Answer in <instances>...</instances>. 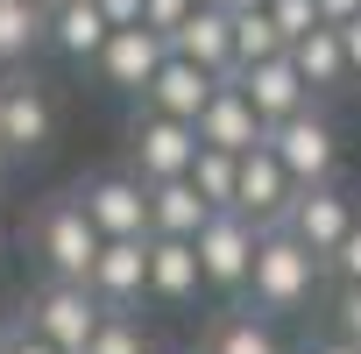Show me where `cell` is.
Masks as SVG:
<instances>
[{
  "label": "cell",
  "mask_w": 361,
  "mask_h": 354,
  "mask_svg": "<svg viewBox=\"0 0 361 354\" xmlns=\"http://www.w3.org/2000/svg\"><path fill=\"white\" fill-rule=\"evenodd\" d=\"M319 283H326L319 255H312L298 234L262 227L255 262H248V291H241V305H248V312H262V319H298V312H312Z\"/></svg>",
  "instance_id": "cell-1"
},
{
  "label": "cell",
  "mask_w": 361,
  "mask_h": 354,
  "mask_svg": "<svg viewBox=\"0 0 361 354\" xmlns=\"http://www.w3.org/2000/svg\"><path fill=\"white\" fill-rule=\"evenodd\" d=\"M29 255H36L43 276L85 283V269H92V255H99V227L85 220V206H78L71 192H64V199H43V206L29 213Z\"/></svg>",
  "instance_id": "cell-2"
},
{
  "label": "cell",
  "mask_w": 361,
  "mask_h": 354,
  "mask_svg": "<svg viewBox=\"0 0 361 354\" xmlns=\"http://www.w3.org/2000/svg\"><path fill=\"white\" fill-rule=\"evenodd\" d=\"M262 142H269V156L290 170V185H326V177H340V128H333V114H326L319 99L298 106L290 121H269Z\"/></svg>",
  "instance_id": "cell-3"
},
{
  "label": "cell",
  "mask_w": 361,
  "mask_h": 354,
  "mask_svg": "<svg viewBox=\"0 0 361 354\" xmlns=\"http://www.w3.org/2000/svg\"><path fill=\"white\" fill-rule=\"evenodd\" d=\"M0 142L15 149V163H36L57 149V99L36 71H0Z\"/></svg>",
  "instance_id": "cell-4"
},
{
  "label": "cell",
  "mask_w": 361,
  "mask_h": 354,
  "mask_svg": "<svg viewBox=\"0 0 361 354\" xmlns=\"http://www.w3.org/2000/svg\"><path fill=\"white\" fill-rule=\"evenodd\" d=\"M255 241H262V227L248 220V213H213L199 234H192V248H199V276H206V291H220L227 305H241V291H248V262H255Z\"/></svg>",
  "instance_id": "cell-5"
},
{
  "label": "cell",
  "mask_w": 361,
  "mask_h": 354,
  "mask_svg": "<svg viewBox=\"0 0 361 354\" xmlns=\"http://www.w3.org/2000/svg\"><path fill=\"white\" fill-rule=\"evenodd\" d=\"M22 319H29L57 354H85V340H92V326H99L106 312H99V298H92L85 283H71V276H43V283L29 291Z\"/></svg>",
  "instance_id": "cell-6"
},
{
  "label": "cell",
  "mask_w": 361,
  "mask_h": 354,
  "mask_svg": "<svg viewBox=\"0 0 361 354\" xmlns=\"http://www.w3.org/2000/svg\"><path fill=\"white\" fill-rule=\"evenodd\" d=\"M85 206V220L99 227V241H149V185L121 163V170H92L71 192Z\"/></svg>",
  "instance_id": "cell-7"
},
{
  "label": "cell",
  "mask_w": 361,
  "mask_h": 354,
  "mask_svg": "<svg viewBox=\"0 0 361 354\" xmlns=\"http://www.w3.org/2000/svg\"><path fill=\"white\" fill-rule=\"evenodd\" d=\"M199 156V128L192 121H170L156 106H135L128 121V170L142 177V185H163V177H185Z\"/></svg>",
  "instance_id": "cell-8"
},
{
  "label": "cell",
  "mask_w": 361,
  "mask_h": 354,
  "mask_svg": "<svg viewBox=\"0 0 361 354\" xmlns=\"http://www.w3.org/2000/svg\"><path fill=\"white\" fill-rule=\"evenodd\" d=\"M361 220V199L340 185V177H326V185H298L290 192V213H283V234H298L312 255H326L347 227Z\"/></svg>",
  "instance_id": "cell-9"
},
{
  "label": "cell",
  "mask_w": 361,
  "mask_h": 354,
  "mask_svg": "<svg viewBox=\"0 0 361 354\" xmlns=\"http://www.w3.org/2000/svg\"><path fill=\"white\" fill-rule=\"evenodd\" d=\"M85 291L99 298V312H142L149 305V241H99Z\"/></svg>",
  "instance_id": "cell-10"
},
{
  "label": "cell",
  "mask_w": 361,
  "mask_h": 354,
  "mask_svg": "<svg viewBox=\"0 0 361 354\" xmlns=\"http://www.w3.org/2000/svg\"><path fill=\"white\" fill-rule=\"evenodd\" d=\"M290 170L269 156V142H255L241 163H234V213H248L255 227H283V213H290Z\"/></svg>",
  "instance_id": "cell-11"
},
{
  "label": "cell",
  "mask_w": 361,
  "mask_h": 354,
  "mask_svg": "<svg viewBox=\"0 0 361 354\" xmlns=\"http://www.w3.org/2000/svg\"><path fill=\"white\" fill-rule=\"evenodd\" d=\"M163 57H170V43H163L156 29H142V22H135V29H106V43H99L92 71H99L114 92H135V99H142V85L156 78V64H163Z\"/></svg>",
  "instance_id": "cell-12"
},
{
  "label": "cell",
  "mask_w": 361,
  "mask_h": 354,
  "mask_svg": "<svg viewBox=\"0 0 361 354\" xmlns=\"http://www.w3.org/2000/svg\"><path fill=\"white\" fill-rule=\"evenodd\" d=\"M199 291H206L199 248L177 241V234H149V305H163V312H192Z\"/></svg>",
  "instance_id": "cell-13"
},
{
  "label": "cell",
  "mask_w": 361,
  "mask_h": 354,
  "mask_svg": "<svg viewBox=\"0 0 361 354\" xmlns=\"http://www.w3.org/2000/svg\"><path fill=\"white\" fill-rule=\"evenodd\" d=\"M234 85L248 92V106L262 114V128H269V121H290L298 106H312V85L298 78L290 50H276V57H262V64H241V71H234Z\"/></svg>",
  "instance_id": "cell-14"
},
{
  "label": "cell",
  "mask_w": 361,
  "mask_h": 354,
  "mask_svg": "<svg viewBox=\"0 0 361 354\" xmlns=\"http://www.w3.org/2000/svg\"><path fill=\"white\" fill-rule=\"evenodd\" d=\"M192 128H199V142H206V149H227V156H248V149L262 142V114L248 106V92H241L234 78H220V85H213V99L199 106V121H192Z\"/></svg>",
  "instance_id": "cell-15"
},
{
  "label": "cell",
  "mask_w": 361,
  "mask_h": 354,
  "mask_svg": "<svg viewBox=\"0 0 361 354\" xmlns=\"http://www.w3.org/2000/svg\"><path fill=\"white\" fill-rule=\"evenodd\" d=\"M213 85H220V78H213L206 64H192V57L170 50V57L156 64V78L142 85V106H156V114H170V121H199V106L213 99Z\"/></svg>",
  "instance_id": "cell-16"
},
{
  "label": "cell",
  "mask_w": 361,
  "mask_h": 354,
  "mask_svg": "<svg viewBox=\"0 0 361 354\" xmlns=\"http://www.w3.org/2000/svg\"><path fill=\"white\" fill-rule=\"evenodd\" d=\"M170 50L206 64L213 78H234V8H192L170 29Z\"/></svg>",
  "instance_id": "cell-17"
},
{
  "label": "cell",
  "mask_w": 361,
  "mask_h": 354,
  "mask_svg": "<svg viewBox=\"0 0 361 354\" xmlns=\"http://www.w3.org/2000/svg\"><path fill=\"white\" fill-rule=\"evenodd\" d=\"M106 15H99V0H50L43 8V43L57 50V57H71V64H92L99 57V43H106Z\"/></svg>",
  "instance_id": "cell-18"
},
{
  "label": "cell",
  "mask_w": 361,
  "mask_h": 354,
  "mask_svg": "<svg viewBox=\"0 0 361 354\" xmlns=\"http://www.w3.org/2000/svg\"><path fill=\"white\" fill-rule=\"evenodd\" d=\"M290 64H298V78L312 85V99H319V106H326L333 92H347V85H354V78H347V50H340V29H333V22H319L312 36H298V43H290Z\"/></svg>",
  "instance_id": "cell-19"
},
{
  "label": "cell",
  "mask_w": 361,
  "mask_h": 354,
  "mask_svg": "<svg viewBox=\"0 0 361 354\" xmlns=\"http://www.w3.org/2000/svg\"><path fill=\"white\" fill-rule=\"evenodd\" d=\"M199 354H283V340L269 333L262 312L227 305V312H206V326H199Z\"/></svg>",
  "instance_id": "cell-20"
},
{
  "label": "cell",
  "mask_w": 361,
  "mask_h": 354,
  "mask_svg": "<svg viewBox=\"0 0 361 354\" xmlns=\"http://www.w3.org/2000/svg\"><path fill=\"white\" fill-rule=\"evenodd\" d=\"M206 220H213V206L199 199L192 177H163V185H149V234H177V241H192Z\"/></svg>",
  "instance_id": "cell-21"
},
{
  "label": "cell",
  "mask_w": 361,
  "mask_h": 354,
  "mask_svg": "<svg viewBox=\"0 0 361 354\" xmlns=\"http://www.w3.org/2000/svg\"><path fill=\"white\" fill-rule=\"evenodd\" d=\"M43 50V0H0V71Z\"/></svg>",
  "instance_id": "cell-22"
},
{
  "label": "cell",
  "mask_w": 361,
  "mask_h": 354,
  "mask_svg": "<svg viewBox=\"0 0 361 354\" xmlns=\"http://www.w3.org/2000/svg\"><path fill=\"white\" fill-rule=\"evenodd\" d=\"M234 163H241V156H227V149H206V142H199V156H192V170H185L213 213H227V206H234Z\"/></svg>",
  "instance_id": "cell-23"
},
{
  "label": "cell",
  "mask_w": 361,
  "mask_h": 354,
  "mask_svg": "<svg viewBox=\"0 0 361 354\" xmlns=\"http://www.w3.org/2000/svg\"><path fill=\"white\" fill-rule=\"evenodd\" d=\"M276 50H283V36H276L269 8H234V71H241V64H262V57H276Z\"/></svg>",
  "instance_id": "cell-24"
},
{
  "label": "cell",
  "mask_w": 361,
  "mask_h": 354,
  "mask_svg": "<svg viewBox=\"0 0 361 354\" xmlns=\"http://www.w3.org/2000/svg\"><path fill=\"white\" fill-rule=\"evenodd\" d=\"M85 354H156V340H149V326H142V312H106V319L92 326V340H85Z\"/></svg>",
  "instance_id": "cell-25"
},
{
  "label": "cell",
  "mask_w": 361,
  "mask_h": 354,
  "mask_svg": "<svg viewBox=\"0 0 361 354\" xmlns=\"http://www.w3.org/2000/svg\"><path fill=\"white\" fill-rule=\"evenodd\" d=\"M319 269H326V283H361V220L319 255Z\"/></svg>",
  "instance_id": "cell-26"
},
{
  "label": "cell",
  "mask_w": 361,
  "mask_h": 354,
  "mask_svg": "<svg viewBox=\"0 0 361 354\" xmlns=\"http://www.w3.org/2000/svg\"><path fill=\"white\" fill-rule=\"evenodd\" d=\"M269 22H276V36H283V50H290L298 36L319 29V0H269Z\"/></svg>",
  "instance_id": "cell-27"
},
{
  "label": "cell",
  "mask_w": 361,
  "mask_h": 354,
  "mask_svg": "<svg viewBox=\"0 0 361 354\" xmlns=\"http://www.w3.org/2000/svg\"><path fill=\"white\" fill-rule=\"evenodd\" d=\"M326 319H333L340 340L361 347V283H333V312H326Z\"/></svg>",
  "instance_id": "cell-28"
},
{
  "label": "cell",
  "mask_w": 361,
  "mask_h": 354,
  "mask_svg": "<svg viewBox=\"0 0 361 354\" xmlns=\"http://www.w3.org/2000/svg\"><path fill=\"white\" fill-rule=\"evenodd\" d=\"M192 15V0H142V29H156L163 43H170V29Z\"/></svg>",
  "instance_id": "cell-29"
},
{
  "label": "cell",
  "mask_w": 361,
  "mask_h": 354,
  "mask_svg": "<svg viewBox=\"0 0 361 354\" xmlns=\"http://www.w3.org/2000/svg\"><path fill=\"white\" fill-rule=\"evenodd\" d=\"M0 354H57V347H50V340H43V333H36V326L15 312V326L0 333Z\"/></svg>",
  "instance_id": "cell-30"
},
{
  "label": "cell",
  "mask_w": 361,
  "mask_h": 354,
  "mask_svg": "<svg viewBox=\"0 0 361 354\" xmlns=\"http://www.w3.org/2000/svg\"><path fill=\"white\" fill-rule=\"evenodd\" d=\"M333 29H340V50H347V78H361V15H347Z\"/></svg>",
  "instance_id": "cell-31"
},
{
  "label": "cell",
  "mask_w": 361,
  "mask_h": 354,
  "mask_svg": "<svg viewBox=\"0 0 361 354\" xmlns=\"http://www.w3.org/2000/svg\"><path fill=\"white\" fill-rule=\"evenodd\" d=\"M99 15H106L114 29H135V22H142V0H99Z\"/></svg>",
  "instance_id": "cell-32"
},
{
  "label": "cell",
  "mask_w": 361,
  "mask_h": 354,
  "mask_svg": "<svg viewBox=\"0 0 361 354\" xmlns=\"http://www.w3.org/2000/svg\"><path fill=\"white\" fill-rule=\"evenodd\" d=\"M347 15H361V0H319V22H347Z\"/></svg>",
  "instance_id": "cell-33"
},
{
  "label": "cell",
  "mask_w": 361,
  "mask_h": 354,
  "mask_svg": "<svg viewBox=\"0 0 361 354\" xmlns=\"http://www.w3.org/2000/svg\"><path fill=\"white\" fill-rule=\"evenodd\" d=\"M305 354H361V347H354V340H340V333H333V340H312V347H305Z\"/></svg>",
  "instance_id": "cell-34"
},
{
  "label": "cell",
  "mask_w": 361,
  "mask_h": 354,
  "mask_svg": "<svg viewBox=\"0 0 361 354\" xmlns=\"http://www.w3.org/2000/svg\"><path fill=\"white\" fill-rule=\"evenodd\" d=\"M8 177H15V149L0 142V192H8Z\"/></svg>",
  "instance_id": "cell-35"
},
{
  "label": "cell",
  "mask_w": 361,
  "mask_h": 354,
  "mask_svg": "<svg viewBox=\"0 0 361 354\" xmlns=\"http://www.w3.org/2000/svg\"><path fill=\"white\" fill-rule=\"evenodd\" d=\"M15 326V305H8V291H0V333H8Z\"/></svg>",
  "instance_id": "cell-36"
},
{
  "label": "cell",
  "mask_w": 361,
  "mask_h": 354,
  "mask_svg": "<svg viewBox=\"0 0 361 354\" xmlns=\"http://www.w3.org/2000/svg\"><path fill=\"white\" fill-rule=\"evenodd\" d=\"M192 8H234V0H192Z\"/></svg>",
  "instance_id": "cell-37"
},
{
  "label": "cell",
  "mask_w": 361,
  "mask_h": 354,
  "mask_svg": "<svg viewBox=\"0 0 361 354\" xmlns=\"http://www.w3.org/2000/svg\"><path fill=\"white\" fill-rule=\"evenodd\" d=\"M234 8H269V0H234Z\"/></svg>",
  "instance_id": "cell-38"
}]
</instances>
